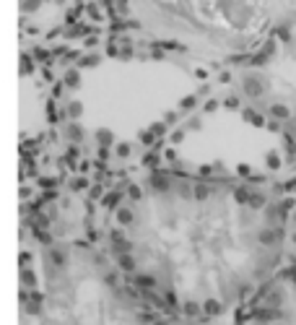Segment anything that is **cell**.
I'll return each instance as SVG.
<instances>
[{"label": "cell", "mask_w": 296, "mask_h": 325, "mask_svg": "<svg viewBox=\"0 0 296 325\" xmlns=\"http://www.w3.org/2000/svg\"><path fill=\"white\" fill-rule=\"evenodd\" d=\"M122 255L143 294L182 320H239L296 250V169L166 172L130 195Z\"/></svg>", "instance_id": "cell-1"}, {"label": "cell", "mask_w": 296, "mask_h": 325, "mask_svg": "<svg viewBox=\"0 0 296 325\" xmlns=\"http://www.w3.org/2000/svg\"><path fill=\"white\" fill-rule=\"evenodd\" d=\"M148 36L226 68L296 13V0H122Z\"/></svg>", "instance_id": "cell-2"}, {"label": "cell", "mask_w": 296, "mask_h": 325, "mask_svg": "<svg viewBox=\"0 0 296 325\" xmlns=\"http://www.w3.org/2000/svg\"><path fill=\"white\" fill-rule=\"evenodd\" d=\"M218 96L276 141L278 167L296 169V13L224 68Z\"/></svg>", "instance_id": "cell-3"}, {"label": "cell", "mask_w": 296, "mask_h": 325, "mask_svg": "<svg viewBox=\"0 0 296 325\" xmlns=\"http://www.w3.org/2000/svg\"><path fill=\"white\" fill-rule=\"evenodd\" d=\"M239 320L244 323H296V250L278 266L257 291Z\"/></svg>", "instance_id": "cell-4"}]
</instances>
